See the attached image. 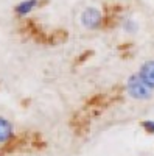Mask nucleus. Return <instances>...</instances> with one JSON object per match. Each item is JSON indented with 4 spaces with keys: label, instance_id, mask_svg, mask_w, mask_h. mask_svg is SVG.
Segmentation results:
<instances>
[{
    "label": "nucleus",
    "instance_id": "3",
    "mask_svg": "<svg viewBox=\"0 0 154 156\" xmlns=\"http://www.w3.org/2000/svg\"><path fill=\"white\" fill-rule=\"evenodd\" d=\"M16 137L17 131L12 119L6 114H0V154H3L6 150L11 148Z\"/></svg>",
    "mask_w": 154,
    "mask_h": 156
},
{
    "label": "nucleus",
    "instance_id": "7",
    "mask_svg": "<svg viewBox=\"0 0 154 156\" xmlns=\"http://www.w3.org/2000/svg\"><path fill=\"white\" fill-rule=\"evenodd\" d=\"M125 30L131 31V33H135V31H137V23H135L134 20H128V22L125 23Z\"/></svg>",
    "mask_w": 154,
    "mask_h": 156
},
{
    "label": "nucleus",
    "instance_id": "1",
    "mask_svg": "<svg viewBox=\"0 0 154 156\" xmlns=\"http://www.w3.org/2000/svg\"><path fill=\"white\" fill-rule=\"evenodd\" d=\"M125 90H126L128 97L135 101H146L152 97V92H154L137 73H132L128 76V80L125 83Z\"/></svg>",
    "mask_w": 154,
    "mask_h": 156
},
{
    "label": "nucleus",
    "instance_id": "6",
    "mask_svg": "<svg viewBox=\"0 0 154 156\" xmlns=\"http://www.w3.org/2000/svg\"><path fill=\"white\" fill-rule=\"evenodd\" d=\"M142 126L146 133L154 134V120H145V122H142Z\"/></svg>",
    "mask_w": 154,
    "mask_h": 156
},
{
    "label": "nucleus",
    "instance_id": "2",
    "mask_svg": "<svg viewBox=\"0 0 154 156\" xmlns=\"http://www.w3.org/2000/svg\"><path fill=\"white\" fill-rule=\"evenodd\" d=\"M103 20H104V16H103V11L98 6L89 5L84 6L80 12V25L87 31L100 30L103 27Z\"/></svg>",
    "mask_w": 154,
    "mask_h": 156
},
{
    "label": "nucleus",
    "instance_id": "5",
    "mask_svg": "<svg viewBox=\"0 0 154 156\" xmlns=\"http://www.w3.org/2000/svg\"><path fill=\"white\" fill-rule=\"evenodd\" d=\"M39 5V0H22L19 2L14 8V12L19 16V17H23V16H28L31 11H34Z\"/></svg>",
    "mask_w": 154,
    "mask_h": 156
},
{
    "label": "nucleus",
    "instance_id": "4",
    "mask_svg": "<svg viewBox=\"0 0 154 156\" xmlns=\"http://www.w3.org/2000/svg\"><path fill=\"white\" fill-rule=\"evenodd\" d=\"M137 75L154 90V59H146L140 64Z\"/></svg>",
    "mask_w": 154,
    "mask_h": 156
}]
</instances>
